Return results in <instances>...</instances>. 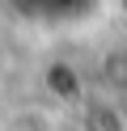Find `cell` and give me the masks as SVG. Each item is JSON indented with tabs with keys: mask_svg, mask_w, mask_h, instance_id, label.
Returning a JSON list of instances; mask_svg holds the SVG:
<instances>
[{
	"mask_svg": "<svg viewBox=\"0 0 127 131\" xmlns=\"http://www.w3.org/2000/svg\"><path fill=\"white\" fill-rule=\"evenodd\" d=\"M110 9H114V17L127 26V0H110Z\"/></svg>",
	"mask_w": 127,
	"mask_h": 131,
	"instance_id": "4",
	"label": "cell"
},
{
	"mask_svg": "<svg viewBox=\"0 0 127 131\" xmlns=\"http://www.w3.org/2000/svg\"><path fill=\"white\" fill-rule=\"evenodd\" d=\"M8 9L25 21H38V26H68V21H81L85 13H93L97 0H4Z\"/></svg>",
	"mask_w": 127,
	"mask_h": 131,
	"instance_id": "3",
	"label": "cell"
},
{
	"mask_svg": "<svg viewBox=\"0 0 127 131\" xmlns=\"http://www.w3.org/2000/svg\"><path fill=\"white\" fill-rule=\"evenodd\" d=\"M72 114H76V131H127V106L93 89H85Z\"/></svg>",
	"mask_w": 127,
	"mask_h": 131,
	"instance_id": "2",
	"label": "cell"
},
{
	"mask_svg": "<svg viewBox=\"0 0 127 131\" xmlns=\"http://www.w3.org/2000/svg\"><path fill=\"white\" fill-rule=\"evenodd\" d=\"M89 89H93V93H106V97H114V102L127 106V38L106 42V47L93 51Z\"/></svg>",
	"mask_w": 127,
	"mask_h": 131,
	"instance_id": "1",
	"label": "cell"
}]
</instances>
